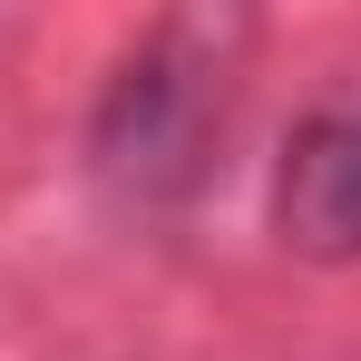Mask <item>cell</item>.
I'll return each instance as SVG.
<instances>
[{"mask_svg":"<svg viewBox=\"0 0 361 361\" xmlns=\"http://www.w3.org/2000/svg\"><path fill=\"white\" fill-rule=\"evenodd\" d=\"M215 137H225V59L205 30L166 20L137 59L108 78L98 127H88V166L118 205H185L215 176Z\"/></svg>","mask_w":361,"mask_h":361,"instance_id":"6da1fadb","label":"cell"},{"mask_svg":"<svg viewBox=\"0 0 361 361\" xmlns=\"http://www.w3.org/2000/svg\"><path fill=\"white\" fill-rule=\"evenodd\" d=\"M274 215H283V244L293 254L361 264V108H322V118L293 127Z\"/></svg>","mask_w":361,"mask_h":361,"instance_id":"7a4b0ae2","label":"cell"}]
</instances>
